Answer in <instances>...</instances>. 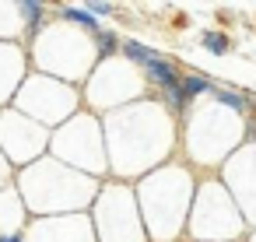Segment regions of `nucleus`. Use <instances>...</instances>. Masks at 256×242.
Here are the masks:
<instances>
[{"mask_svg":"<svg viewBox=\"0 0 256 242\" xmlns=\"http://www.w3.org/2000/svg\"><path fill=\"white\" fill-rule=\"evenodd\" d=\"M0 242H25L22 235H0Z\"/></svg>","mask_w":256,"mask_h":242,"instance_id":"10","label":"nucleus"},{"mask_svg":"<svg viewBox=\"0 0 256 242\" xmlns=\"http://www.w3.org/2000/svg\"><path fill=\"white\" fill-rule=\"evenodd\" d=\"M218 102L235 109V112H246V95L242 92H228V88H218Z\"/></svg>","mask_w":256,"mask_h":242,"instance_id":"7","label":"nucleus"},{"mask_svg":"<svg viewBox=\"0 0 256 242\" xmlns=\"http://www.w3.org/2000/svg\"><path fill=\"white\" fill-rule=\"evenodd\" d=\"M200 46H204L210 56H228V50H232L228 36H224V32H210V28L200 36Z\"/></svg>","mask_w":256,"mask_h":242,"instance_id":"4","label":"nucleus"},{"mask_svg":"<svg viewBox=\"0 0 256 242\" xmlns=\"http://www.w3.org/2000/svg\"><path fill=\"white\" fill-rule=\"evenodd\" d=\"M120 50H123V56L126 60H134V64H148V60H154L158 53L151 50V46H144V42H137V39H126V42H120Z\"/></svg>","mask_w":256,"mask_h":242,"instance_id":"5","label":"nucleus"},{"mask_svg":"<svg viewBox=\"0 0 256 242\" xmlns=\"http://www.w3.org/2000/svg\"><path fill=\"white\" fill-rule=\"evenodd\" d=\"M210 88H214L210 78H200V74H182V78H179V92H182L186 106H190V98H196V95H204V92H210Z\"/></svg>","mask_w":256,"mask_h":242,"instance_id":"2","label":"nucleus"},{"mask_svg":"<svg viewBox=\"0 0 256 242\" xmlns=\"http://www.w3.org/2000/svg\"><path fill=\"white\" fill-rule=\"evenodd\" d=\"M22 11L28 14V28L39 32V28H42V14H46V8H42V4H22Z\"/></svg>","mask_w":256,"mask_h":242,"instance_id":"8","label":"nucleus"},{"mask_svg":"<svg viewBox=\"0 0 256 242\" xmlns=\"http://www.w3.org/2000/svg\"><path fill=\"white\" fill-rule=\"evenodd\" d=\"M60 18H67V22H74V25H81V28H88V32H102V25H98V18H92L84 8H60Z\"/></svg>","mask_w":256,"mask_h":242,"instance_id":"3","label":"nucleus"},{"mask_svg":"<svg viewBox=\"0 0 256 242\" xmlns=\"http://www.w3.org/2000/svg\"><path fill=\"white\" fill-rule=\"evenodd\" d=\"M144 74H148V81H154L162 92H168V88H176L179 84V70H176V64L172 60H165V56H154V60H148L144 64Z\"/></svg>","mask_w":256,"mask_h":242,"instance_id":"1","label":"nucleus"},{"mask_svg":"<svg viewBox=\"0 0 256 242\" xmlns=\"http://www.w3.org/2000/svg\"><path fill=\"white\" fill-rule=\"evenodd\" d=\"M95 46H98V56H112L120 50V36L102 28V32H95Z\"/></svg>","mask_w":256,"mask_h":242,"instance_id":"6","label":"nucleus"},{"mask_svg":"<svg viewBox=\"0 0 256 242\" xmlns=\"http://www.w3.org/2000/svg\"><path fill=\"white\" fill-rule=\"evenodd\" d=\"M84 11H88L92 18H106V14H112L116 8H112V4H106V0H95V4H88Z\"/></svg>","mask_w":256,"mask_h":242,"instance_id":"9","label":"nucleus"}]
</instances>
